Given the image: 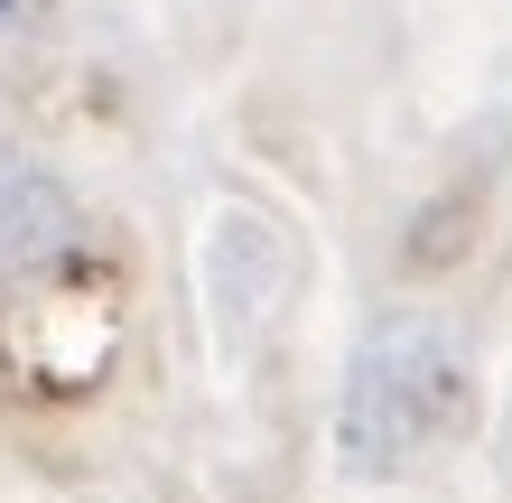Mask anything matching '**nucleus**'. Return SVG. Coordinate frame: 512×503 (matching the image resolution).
I'll list each match as a JSON object with an SVG mask.
<instances>
[{"instance_id": "3", "label": "nucleus", "mask_w": 512, "mask_h": 503, "mask_svg": "<svg viewBox=\"0 0 512 503\" xmlns=\"http://www.w3.org/2000/svg\"><path fill=\"white\" fill-rule=\"evenodd\" d=\"M0 28H19V0H0Z\"/></svg>"}, {"instance_id": "1", "label": "nucleus", "mask_w": 512, "mask_h": 503, "mask_svg": "<svg viewBox=\"0 0 512 503\" xmlns=\"http://www.w3.org/2000/svg\"><path fill=\"white\" fill-rule=\"evenodd\" d=\"M475 410V354L466 336L429 308H401L354 345V373H345V401H336V466L364 485L391 476H419L457 448Z\"/></svg>"}, {"instance_id": "2", "label": "nucleus", "mask_w": 512, "mask_h": 503, "mask_svg": "<svg viewBox=\"0 0 512 503\" xmlns=\"http://www.w3.org/2000/svg\"><path fill=\"white\" fill-rule=\"evenodd\" d=\"M75 243H84V205H75V187H66V177H56L38 150L0 140V289L47 280L56 261H75Z\"/></svg>"}]
</instances>
